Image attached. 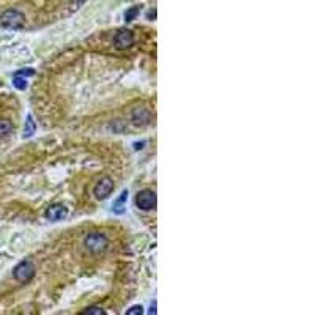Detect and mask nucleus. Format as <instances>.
I'll list each match as a JSON object with an SVG mask.
<instances>
[{
	"label": "nucleus",
	"mask_w": 315,
	"mask_h": 315,
	"mask_svg": "<svg viewBox=\"0 0 315 315\" xmlns=\"http://www.w3.org/2000/svg\"><path fill=\"white\" fill-rule=\"evenodd\" d=\"M25 25V16L16 8L5 10L0 14V27L8 28V30H21Z\"/></svg>",
	"instance_id": "nucleus-1"
},
{
	"label": "nucleus",
	"mask_w": 315,
	"mask_h": 315,
	"mask_svg": "<svg viewBox=\"0 0 315 315\" xmlns=\"http://www.w3.org/2000/svg\"><path fill=\"white\" fill-rule=\"evenodd\" d=\"M84 246L92 254H101L109 248V240L101 232H92L84 238Z\"/></svg>",
	"instance_id": "nucleus-2"
},
{
	"label": "nucleus",
	"mask_w": 315,
	"mask_h": 315,
	"mask_svg": "<svg viewBox=\"0 0 315 315\" xmlns=\"http://www.w3.org/2000/svg\"><path fill=\"white\" fill-rule=\"evenodd\" d=\"M136 205H137V208H140L142 211H151V210H154L156 205H158L156 192L151 191V189H144V191L137 192Z\"/></svg>",
	"instance_id": "nucleus-3"
},
{
	"label": "nucleus",
	"mask_w": 315,
	"mask_h": 315,
	"mask_svg": "<svg viewBox=\"0 0 315 315\" xmlns=\"http://www.w3.org/2000/svg\"><path fill=\"white\" fill-rule=\"evenodd\" d=\"M35 276V265L30 260H24L13 269V278L19 282H28Z\"/></svg>",
	"instance_id": "nucleus-4"
},
{
	"label": "nucleus",
	"mask_w": 315,
	"mask_h": 315,
	"mask_svg": "<svg viewBox=\"0 0 315 315\" xmlns=\"http://www.w3.org/2000/svg\"><path fill=\"white\" fill-rule=\"evenodd\" d=\"M113 189H115V184H113V180L110 177H103V178H99L98 183L95 184V188H93V195L98 199V200H104L107 199Z\"/></svg>",
	"instance_id": "nucleus-5"
},
{
	"label": "nucleus",
	"mask_w": 315,
	"mask_h": 315,
	"mask_svg": "<svg viewBox=\"0 0 315 315\" xmlns=\"http://www.w3.org/2000/svg\"><path fill=\"white\" fill-rule=\"evenodd\" d=\"M113 45L117 49H128L134 45V33L130 28H122L117 32L115 38H113Z\"/></svg>",
	"instance_id": "nucleus-6"
},
{
	"label": "nucleus",
	"mask_w": 315,
	"mask_h": 315,
	"mask_svg": "<svg viewBox=\"0 0 315 315\" xmlns=\"http://www.w3.org/2000/svg\"><path fill=\"white\" fill-rule=\"evenodd\" d=\"M45 216H46V219H49L52 222L62 221V219H65L68 216V208L65 205H62V204H54V205H51L46 210Z\"/></svg>",
	"instance_id": "nucleus-7"
},
{
	"label": "nucleus",
	"mask_w": 315,
	"mask_h": 315,
	"mask_svg": "<svg viewBox=\"0 0 315 315\" xmlns=\"http://www.w3.org/2000/svg\"><path fill=\"white\" fill-rule=\"evenodd\" d=\"M131 120L134 125L144 126L151 122V112L147 107H134L131 112Z\"/></svg>",
	"instance_id": "nucleus-8"
},
{
	"label": "nucleus",
	"mask_w": 315,
	"mask_h": 315,
	"mask_svg": "<svg viewBox=\"0 0 315 315\" xmlns=\"http://www.w3.org/2000/svg\"><path fill=\"white\" fill-rule=\"evenodd\" d=\"M35 131H36V123L32 115H28L25 120V126H24V137H32Z\"/></svg>",
	"instance_id": "nucleus-9"
},
{
	"label": "nucleus",
	"mask_w": 315,
	"mask_h": 315,
	"mask_svg": "<svg viewBox=\"0 0 315 315\" xmlns=\"http://www.w3.org/2000/svg\"><path fill=\"white\" fill-rule=\"evenodd\" d=\"M13 133V123L10 120H0V139L8 137Z\"/></svg>",
	"instance_id": "nucleus-10"
},
{
	"label": "nucleus",
	"mask_w": 315,
	"mask_h": 315,
	"mask_svg": "<svg viewBox=\"0 0 315 315\" xmlns=\"http://www.w3.org/2000/svg\"><path fill=\"white\" fill-rule=\"evenodd\" d=\"M126 199H128V191H123L120 194V197L113 202V211H115L117 214H122L125 210H123V204L126 202Z\"/></svg>",
	"instance_id": "nucleus-11"
},
{
	"label": "nucleus",
	"mask_w": 315,
	"mask_h": 315,
	"mask_svg": "<svg viewBox=\"0 0 315 315\" xmlns=\"http://www.w3.org/2000/svg\"><path fill=\"white\" fill-rule=\"evenodd\" d=\"M139 13H140V7H131V8H128V10L125 11V21H126V22L134 21V19L139 16Z\"/></svg>",
	"instance_id": "nucleus-12"
},
{
	"label": "nucleus",
	"mask_w": 315,
	"mask_h": 315,
	"mask_svg": "<svg viewBox=\"0 0 315 315\" xmlns=\"http://www.w3.org/2000/svg\"><path fill=\"white\" fill-rule=\"evenodd\" d=\"M13 85L18 90H25L27 89V77L22 76H13Z\"/></svg>",
	"instance_id": "nucleus-13"
},
{
	"label": "nucleus",
	"mask_w": 315,
	"mask_h": 315,
	"mask_svg": "<svg viewBox=\"0 0 315 315\" xmlns=\"http://www.w3.org/2000/svg\"><path fill=\"white\" fill-rule=\"evenodd\" d=\"M14 76H22V77H32L35 76V69L33 68H24V69H19L14 73Z\"/></svg>",
	"instance_id": "nucleus-14"
},
{
	"label": "nucleus",
	"mask_w": 315,
	"mask_h": 315,
	"mask_svg": "<svg viewBox=\"0 0 315 315\" xmlns=\"http://www.w3.org/2000/svg\"><path fill=\"white\" fill-rule=\"evenodd\" d=\"M82 313L84 315H104L106 312L101 307H89L87 310H84Z\"/></svg>",
	"instance_id": "nucleus-15"
},
{
	"label": "nucleus",
	"mask_w": 315,
	"mask_h": 315,
	"mask_svg": "<svg viewBox=\"0 0 315 315\" xmlns=\"http://www.w3.org/2000/svg\"><path fill=\"white\" fill-rule=\"evenodd\" d=\"M144 313V307H142L140 304L139 306H133L131 309L126 310V315H142Z\"/></svg>",
	"instance_id": "nucleus-16"
},
{
	"label": "nucleus",
	"mask_w": 315,
	"mask_h": 315,
	"mask_svg": "<svg viewBox=\"0 0 315 315\" xmlns=\"http://www.w3.org/2000/svg\"><path fill=\"white\" fill-rule=\"evenodd\" d=\"M150 313H153V315L156 313V301H153V307L150 309Z\"/></svg>",
	"instance_id": "nucleus-17"
}]
</instances>
